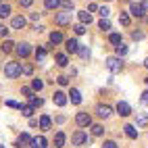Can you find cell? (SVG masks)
I'll return each mask as SVG.
<instances>
[{"mask_svg":"<svg viewBox=\"0 0 148 148\" xmlns=\"http://www.w3.org/2000/svg\"><path fill=\"white\" fill-rule=\"evenodd\" d=\"M102 148H117V142L115 140H104L102 142Z\"/></svg>","mask_w":148,"mask_h":148,"instance_id":"40","label":"cell"},{"mask_svg":"<svg viewBox=\"0 0 148 148\" xmlns=\"http://www.w3.org/2000/svg\"><path fill=\"white\" fill-rule=\"evenodd\" d=\"M50 125H52V119L48 115H42L40 117V130L42 132H48V130H50Z\"/></svg>","mask_w":148,"mask_h":148,"instance_id":"16","label":"cell"},{"mask_svg":"<svg viewBox=\"0 0 148 148\" xmlns=\"http://www.w3.org/2000/svg\"><path fill=\"white\" fill-rule=\"evenodd\" d=\"M123 132H125V136L130 138V140H138V130L134 125H123Z\"/></svg>","mask_w":148,"mask_h":148,"instance_id":"17","label":"cell"},{"mask_svg":"<svg viewBox=\"0 0 148 148\" xmlns=\"http://www.w3.org/2000/svg\"><path fill=\"white\" fill-rule=\"evenodd\" d=\"M125 54H127V46H125L123 42H121V44H117V46H115V56H119V58H121V56H125Z\"/></svg>","mask_w":148,"mask_h":148,"instance_id":"25","label":"cell"},{"mask_svg":"<svg viewBox=\"0 0 148 148\" xmlns=\"http://www.w3.org/2000/svg\"><path fill=\"white\" fill-rule=\"evenodd\" d=\"M98 27H100L102 32H108V29H111V23H108V19H102V21L98 23Z\"/></svg>","mask_w":148,"mask_h":148,"instance_id":"37","label":"cell"},{"mask_svg":"<svg viewBox=\"0 0 148 148\" xmlns=\"http://www.w3.org/2000/svg\"><path fill=\"white\" fill-rule=\"evenodd\" d=\"M44 58H46V48L44 46H38L36 48V61L38 63H44Z\"/></svg>","mask_w":148,"mask_h":148,"instance_id":"20","label":"cell"},{"mask_svg":"<svg viewBox=\"0 0 148 148\" xmlns=\"http://www.w3.org/2000/svg\"><path fill=\"white\" fill-rule=\"evenodd\" d=\"M77 52H79V56H82V58H90V48H88V46H82V44H79Z\"/></svg>","mask_w":148,"mask_h":148,"instance_id":"29","label":"cell"},{"mask_svg":"<svg viewBox=\"0 0 148 148\" xmlns=\"http://www.w3.org/2000/svg\"><path fill=\"white\" fill-rule=\"evenodd\" d=\"M25 23H27V19H25V17H21V15H17V17H13L11 27H13V29H23V27H25Z\"/></svg>","mask_w":148,"mask_h":148,"instance_id":"13","label":"cell"},{"mask_svg":"<svg viewBox=\"0 0 148 148\" xmlns=\"http://www.w3.org/2000/svg\"><path fill=\"white\" fill-rule=\"evenodd\" d=\"M6 106H11V108H21V104L15 102V100H6Z\"/></svg>","mask_w":148,"mask_h":148,"instance_id":"44","label":"cell"},{"mask_svg":"<svg viewBox=\"0 0 148 148\" xmlns=\"http://www.w3.org/2000/svg\"><path fill=\"white\" fill-rule=\"evenodd\" d=\"M98 11H100L102 19H108V15H111V11H108V6H100V8H98Z\"/></svg>","mask_w":148,"mask_h":148,"instance_id":"41","label":"cell"},{"mask_svg":"<svg viewBox=\"0 0 148 148\" xmlns=\"http://www.w3.org/2000/svg\"><path fill=\"white\" fill-rule=\"evenodd\" d=\"M136 125H138V127H146V125H148V115H140V117L136 119Z\"/></svg>","mask_w":148,"mask_h":148,"instance_id":"31","label":"cell"},{"mask_svg":"<svg viewBox=\"0 0 148 148\" xmlns=\"http://www.w3.org/2000/svg\"><path fill=\"white\" fill-rule=\"evenodd\" d=\"M29 17H32V19H34V21H38V19H40V13H32V15H29Z\"/></svg>","mask_w":148,"mask_h":148,"instance_id":"49","label":"cell"},{"mask_svg":"<svg viewBox=\"0 0 148 148\" xmlns=\"http://www.w3.org/2000/svg\"><path fill=\"white\" fill-rule=\"evenodd\" d=\"M132 38H134L136 42H140V40H144V32H134V34H132Z\"/></svg>","mask_w":148,"mask_h":148,"instance_id":"42","label":"cell"},{"mask_svg":"<svg viewBox=\"0 0 148 148\" xmlns=\"http://www.w3.org/2000/svg\"><path fill=\"white\" fill-rule=\"evenodd\" d=\"M106 2H113V0H106Z\"/></svg>","mask_w":148,"mask_h":148,"instance_id":"52","label":"cell"},{"mask_svg":"<svg viewBox=\"0 0 148 148\" xmlns=\"http://www.w3.org/2000/svg\"><path fill=\"white\" fill-rule=\"evenodd\" d=\"M54 61H56V65H58V67H67V65H69V58H67V54H61V52H58V54H54Z\"/></svg>","mask_w":148,"mask_h":148,"instance_id":"19","label":"cell"},{"mask_svg":"<svg viewBox=\"0 0 148 148\" xmlns=\"http://www.w3.org/2000/svg\"><path fill=\"white\" fill-rule=\"evenodd\" d=\"M65 140H67L65 134L63 132H56V136H54V148H63L65 146Z\"/></svg>","mask_w":148,"mask_h":148,"instance_id":"18","label":"cell"},{"mask_svg":"<svg viewBox=\"0 0 148 148\" xmlns=\"http://www.w3.org/2000/svg\"><path fill=\"white\" fill-rule=\"evenodd\" d=\"M56 84H58V86H67V84H69V77H67V75H58V77H56Z\"/></svg>","mask_w":148,"mask_h":148,"instance_id":"38","label":"cell"},{"mask_svg":"<svg viewBox=\"0 0 148 148\" xmlns=\"http://www.w3.org/2000/svg\"><path fill=\"white\" fill-rule=\"evenodd\" d=\"M96 115L100 117V119H108V117L113 115V108L108 106V104H98L96 106Z\"/></svg>","mask_w":148,"mask_h":148,"instance_id":"8","label":"cell"},{"mask_svg":"<svg viewBox=\"0 0 148 148\" xmlns=\"http://www.w3.org/2000/svg\"><path fill=\"white\" fill-rule=\"evenodd\" d=\"M144 67H146V69H148V56H146V58H144Z\"/></svg>","mask_w":148,"mask_h":148,"instance_id":"50","label":"cell"},{"mask_svg":"<svg viewBox=\"0 0 148 148\" xmlns=\"http://www.w3.org/2000/svg\"><path fill=\"white\" fill-rule=\"evenodd\" d=\"M0 148H4V146H0Z\"/></svg>","mask_w":148,"mask_h":148,"instance_id":"53","label":"cell"},{"mask_svg":"<svg viewBox=\"0 0 148 148\" xmlns=\"http://www.w3.org/2000/svg\"><path fill=\"white\" fill-rule=\"evenodd\" d=\"M15 52L21 58H25V56H29V52H32V46L27 42H19V44H15Z\"/></svg>","mask_w":148,"mask_h":148,"instance_id":"7","label":"cell"},{"mask_svg":"<svg viewBox=\"0 0 148 148\" xmlns=\"http://www.w3.org/2000/svg\"><path fill=\"white\" fill-rule=\"evenodd\" d=\"M21 73L23 75H32L34 73V65L32 63H21Z\"/></svg>","mask_w":148,"mask_h":148,"instance_id":"27","label":"cell"},{"mask_svg":"<svg viewBox=\"0 0 148 148\" xmlns=\"http://www.w3.org/2000/svg\"><path fill=\"white\" fill-rule=\"evenodd\" d=\"M73 29H75V34H77V36H84V34L88 32V27H86L84 23H79V25H75Z\"/></svg>","mask_w":148,"mask_h":148,"instance_id":"36","label":"cell"},{"mask_svg":"<svg viewBox=\"0 0 148 148\" xmlns=\"http://www.w3.org/2000/svg\"><path fill=\"white\" fill-rule=\"evenodd\" d=\"M92 134H94V136H102V134H104V127H102L100 123L92 125Z\"/></svg>","mask_w":148,"mask_h":148,"instance_id":"34","label":"cell"},{"mask_svg":"<svg viewBox=\"0 0 148 148\" xmlns=\"http://www.w3.org/2000/svg\"><path fill=\"white\" fill-rule=\"evenodd\" d=\"M29 100H32V106H34V108H36V106H42V104H44V100H42L40 96H32Z\"/></svg>","mask_w":148,"mask_h":148,"instance_id":"35","label":"cell"},{"mask_svg":"<svg viewBox=\"0 0 148 148\" xmlns=\"http://www.w3.org/2000/svg\"><path fill=\"white\" fill-rule=\"evenodd\" d=\"M19 111H21L23 117H32V115H34V106H32V104H21Z\"/></svg>","mask_w":148,"mask_h":148,"instance_id":"26","label":"cell"},{"mask_svg":"<svg viewBox=\"0 0 148 148\" xmlns=\"http://www.w3.org/2000/svg\"><path fill=\"white\" fill-rule=\"evenodd\" d=\"M71 142H73V146H90V136L84 130H77L71 138Z\"/></svg>","mask_w":148,"mask_h":148,"instance_id":"3","label":"cell"},{"mask_svg":"<svg viewBox=\"0 0 148 148\" xmlns=\"http://www.w3.org/2000/svg\"><path fill=\"white\" fill-rule=\"evenodd\" d=\"M123 58H119V56H108L106 58V69L111 73H121L123 71Z\"/></svg>","mask_w":148,"mask_h":148,"instance_id":"2","label":"cell"},{"mask_svg":"<svg viewBox=\"0 0 148 148\" xmlns=\"http://www.w3.org/2000/svg\"><path fill=\"white\" fill-rule=\"evenodd\" d=\"M4 75L8 77V79H15V77H19V75H21V63H17V61L6 63V65H4Z\"/></svg>","mask_w":148,"mask_h":148,"instance_id":"1","label":"cell"},{"mask_svg":"<svg viewBox=\"0 0 148 148\" xmlns=\"http://www.w3.org/2000/svg\"><path fill=\"white\" fill-rule=\"evenodd\" d=\"M44 6L46 11H54V8L61 6V0H44Z\"/></svg>","mask_w":148,"mask_h":148,"instance_id":"22","label":"cell"},{"mask_svg":"<svg viewBox=\"0 0 148 148\" xmlns=\"http://www.w3.org/2000/svg\"><path fill=\"white\" fill-rule=\"evenodd\" d=\"M108 42H111V44H121L123 38H121V34H111V36H108Z\"/></svg>","mask_w":148,"mask_h":148,"instance_id":"32","label":"cell"},{"mask_svg":"<svg viewBox=\"0 0 148 148\" xmlns=\"http://www.w3.org/2000/svg\"><path fill=\"white\" fill-rule=\"evenodd\" d=\"M52 102H54L56 106H65V104H67V94L61 92V90H56V92L52 94Z\"/></svg>","mask_w":148,"mask_h":148,"instance_id":"10","label":"cell"},{"mask_svg":"<svg viewBox=\"0 0 148 148\" xmlns=\"http://www.w3.org/2000/svg\"><path fill=\"white\" fill-rule=\"evenodd\" d=\"M11 15V4H0V19Z\"/></svg>","mask_w":148,"mask_h":148,"instance_id":"28","label":"cell"},{"mask_svg":"<svg viewBox=\"0 0 148 148\" xmlns=\"http://www.w3.org/2000/svg\"><path fill=\"white\" fill-rule=\"evenodd\" d=\"M32 2H34V0H19V4H21V6H32Z\"/></svg>","mask_w":148,"mask_h":148,"instance_id":"47","label":"cell"},{"mask_svg":"<svg viewBox=\"0 0 148 148\" xmlns=\"http://www.w3.org/2000/svg\"><path fill=\"white\" fill-rule=\"evenodd\" d=\"M130 21H132V19H130V15H127L125 11H121V15H119V23L127 27V25H130Z\"/></svg>","mask_w":148,"mask_h":148,"instance_id":"30","label":"cell"},{"mask_svg":"<svg viewBox=\"0 0 148 148\" xmlns=\"http://www.w3.org/2000/svg\"><path fill=\"white\" fill-rule=\"evenodd\" d=\"M69 100H71V104H82V92L77 88H71L69 90Z\"/></svg>","mask_w":148,"mask_h":148,"instance_id":"12","label":"cell"},{"mask_svg":"<svg viewBox=\"0 0 148 148\" xmlns=\"http://www.w3.org/2000/svg\"><path fill=\"white\" fill-rule=\"evenodd\" d=\"M8 32H11V29H8L6 25H0V36H2V38H6V36H8Z\"/></svg>","mask_w":148,"mask_h":148,"instance_id":"43","label":"cell"},{"mask_svg":"<svg viewBox=\"0 0 148 148\" xmlns=\"http://www.w3.org/2000/svg\"><path fill=\"white\" fill-rule=\"evenodd\" d=\"M21 94L27 96V98H32V88H21Z\"/></svg>","mask_w":148,"mask_h":148,"instance_id":"46","label":"cell"},{"mask_svg":"<svg viewBox=\"0 0 148 148\" xmlns=\"http://www.w3.org/2000/svg\"><path fill=\"white\" fill-rule=\"evenodd\" d=\"M0 50H2L4 54H8V52H13V50H15V44H13L11 40H4L2 46H0Z\"/></svg>","mask_w":148,"mask_h":148,"instance_id":"21","label":"cell"},{"mask_svg":"<svg viewBox=\"0 0 148 148\" xmlns=\"http://www.w3.org/2000/svg\"><path fill=\"white\" fill-rule=\"evenodd\" d=\"M32 90H44V82L42 79H32Z\"/></svg>","mask_w":148,"mask_h":148,"instance_id":"33","label":"cell"},{"mask_svg":"<svg viewBox=\"0 0 148 148\" xmlns=\"http://www.w3.org/2000/svg\"><path fill=\"white\" fill-rule=\"evenodd\" d=\"M77 48H79V42H77L75 38H69V40H65V50H67V52L75 54V52H77Z\"/></svg>","mask_w":148,"mask_h":148,"instance_id":"11","label":"cell"},{"mask_svg":"<svg viewBox=\"0 0 148 148\" xmlns=\"http://www.w3.org/2000/svg\"><path fill=\"white\" fill-rule=\"evenodd\" d=\"M144 82H146V86H148V77H146V79H144Z\"/></svg>","mask_w":148,"mask_h":148,"instance_id":"51","label":"cell"},{"mask_svg":"<svg viewBox=\"0 0 148 148\" xmlns=\"http://www.w3.org/2000/svg\"><path fill=\"white\" fill-rule=\"evenodd\" d=\"M79 21H82L84 25H90V23H92V15L88 13V11H79Z\"/></svg>","mask_w":148,"mask_h":148,"instance_id":"24","label":"cell"},{"mask_svg":"<svg viewBox=\"0 0 148 148\" xmlns=\"http://www.w3.org/2000/svg\"><path fill=\"white\" fill-rule=\"evenodd\" d=\"M46 138L44 136H38V138H32V144H29V148H46Z\"/></svg>","mask_w":148,"mask_h":148,"instance_id":"14","label":"cell"},{"mask_svg":"<svg viewBox=\"0 0 148 148\" xmlns=\"http://www.w3.org/2000/svg\"><path fill=\"white\" fill-rule=\"evenodd\" d=\"M75 123L79 125V127H90L92 125V117H90V113H77L75 115Z\"/></svg>","mask_w":148,"mask_h":148,"instance_id":"4","label":"cell"},{"mask_svg":"<svg viewBox=\"0 0 148 148\" xmlns=\"http://www.w3.org/2000/svg\"><path fill=\"white\" fill-rule=\"evenodd\" d=\"M61 6L65 8V11H71V8H73V0H63Z\"/></svg>","mask_w":148,"mask_h":148,"instance_id":"39","label":"cell"},{"mask_svg":"<svg viewBox=\"0 0 148 148\" xmlns=\"http://www.w3.org/2000/svg\"><path fill=\"white\" fill-rule=\"evenodd\" d=\"M130 13H132L134 17H144V8H142L140 2H132V4H130Z\"/></svg>","mask_w":148,"mask_h":148,"instance_id":"15","label":"cell"},{"mask_svg":"<svg viewBox=\"0 0 148 148\" xmlns=\"http://www.w3.org/2000/svg\"><path fill=\"white\" fill-rule=\"evenodd\" d=\"M140 102H142V104H148V90H144V92H142V98H140Z\"/></svg>","mask_w":148,"mask_h":148,"instance_id":"45","label":"cell"},{"mask_svg":"<svg viewBox=\"0 0 148 148\" xmlns=\"http://www.w3.org/2000/svg\"><path fill=\"white\" fill-rule=\"evenodd\" d=\"M115 111H117V115H119V117H130V115H132V106L127 104L125 100H119V102H117V106H115Z\"/></svg>","mask_w":148,"mask_h":148,"instance_id":"6","label":"cell"},{"mask_svg":"<svg viewBox=\"0 0 148 148\" xmlns=\"http://www.w3.org/2000/svg\"><path fill=\"white\" fill-rule=\"evenodd\" d=\"M54 21H56V25H71V11L56 13L54 15Z\"/></svg>","mask_w":148,"mask_h":148,"instance_id":"5","label":"cell"},{"mask_svg":"<svg viewBox=\"0 0 148 148\" xmlns=\"http://www.w3.org/2000/svg\"><path fill=\"white\" fill-rule=\"evenodd\" d=\"M140 4H142V8H144V13H148V0H142Z\"/></svg>","mask_w":148,"mask_h":148,"instance_id":"48","label":"cell"},{"mask_svg":"<svg viewBox=\"0 0 148 148\" xmlns=\"http://www.w3.org/2000/svg\"><path fill=\"white\" fill-rule=\"evenodd\" d=\"M61 42H65L63 34H61V32H52V34H50V44H61Z\"/></svg>","mask_w":148,"mask_h":148,"instance_id":"23","label":"cell"},{"mask_svg":"<svg viewBox=\"0 0 148 148\" xmlns=\"http://www.w3.org/2000/svg\"><path fill=\"white\" fill-rule=\"evenodd\" d=\"M29 144H32V136L25 134V132L19 136V138H17V142H15V146H17V148H27Z\"/></svg>","mask_w":148,"mask_h":148,"instance_id":"9","label":"cell"}]
</instances>
